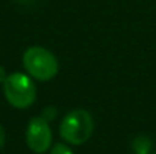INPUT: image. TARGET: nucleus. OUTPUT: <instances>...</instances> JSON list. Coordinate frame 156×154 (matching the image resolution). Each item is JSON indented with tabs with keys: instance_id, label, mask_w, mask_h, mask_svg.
<instances>
[{
	"instance_id": "1",
	"label": "nucleus",
	"mask_w": 156,
	"mask_h": 154,
	"mask_svg": "<svg viewBox=\"0 0 156 154\" xmlns=\"http://www.w3.org/2000/svg\"><path fill=\"white\" fill-rule=\"evenodd\" d=\"M94 130V121L90 112L83 109H76L68 112L59 125L61 138L71 144V145H82L85 144Z\"/></svg>"
},
{
	"instance_id": "2",
	"label": "nucleus",
	"mask_w": 156,
	"mask_h": 154,
	"mask_svg": "<svg viewBox=\"0 0 156 154\" xmlns=\"http://www.w3.org/2000/svg\"><path fill=\"white\" fill-rule=\"evenodd\" d=\"M23 67L27 74L37 80L47 82L59 71V62L50 50L32 46L23 54Z\"/></svg>"
},
{
	"instance_id": "3",
	"label": "nucleus",
	"mask_w": 156,
	"mask_h": 154,
	"mask_svg": "<svg viewBox=\"0 0 156 154\" xmlns=\"http://www.w3.org/2000/svg\"><path fill=\"white\" fill-rule=\"evenodd\" d=\"M3 92L8 103L15 109L30 107L37 98V86L23 73H12L3 82Z\"/></svg>"
},
{
	"instance_id": "4",
	"label": "nucleus",
	"mask_w": 156,
	"mask_h": 154,
	"mask_svg": "<svg viewBox=\"0 0 156 154\" xmlns=\"http://www.w3.org/2000/svg\"><path fill=\"white\" fill-rule=\"evenodd\" d=\"M26 144L34 153H46L52 144V130L49 121H46L43 116L32 118L26 128Z\"/></svg>"
},
{
	"instance_id": "5",
	"label": "nucleus",
	"mask_w": 156,
	"mask_h": 154,
	"mask_svg": "<svg viewBox=\"0 0 156 154\" xmlns=\"http://www.w3.org/2000/svg\"><path fill=\"white\" fill-rule=\"evenodd\" d=\"M152 147H153L152 139L147 138V136H143V135L136 136L132 141V150L135 154H150Z\"/></svg>"
},
{
	"instance_id": "6",
	"label": "nucleus",
	"mask_w": 156,
	"mask_h": 154,
	"mask_svg": "<svg viewBox=\"0 0 156 154\" xmlns=\"http://www.w3.org/2000/svg\"><path fill=\"white\" fill-rule=\"evenodd\" d=\"M50 154H73V151H71L70 147H67L64 144H56L50 150Z\"/></svg>"
},
{
	"instance_id": "7",
	"label": "nucleus",
	"mask_w": 156,
	"mask_h": 154,
	"mask_svg": "<svg viewBox=\"0 0 156 154\" xmlns=\"http://www.w3.org/2000/svg\"><path fill=\"white\" fill-rule=\"evenodd\" d=\"M56 109L53 107V106H49V107H46L44 110H43V118L46 119V121H52V119H55V116H56Z\"/></svg>"
},
{
	"instance_id": "8",
	"label": "nucleus",
	"mask_w": 156,
	"mask_h": 154,
	"mask_svg": "<svg viewBox=\"0 0 156 154\" xmlns=\"http://www.w3.org/2000/svg\"><path fill=\"white\" fill-rule=\"evenodd\" d=\"M6 77H8V76L5 74V68L0 65V83H2V85H3V82L6 80Z\"/></svg>"
},
{
	"instance_id": "9",
	"label": "nucleus",
	"mask_w": 156,
	"mask_h": 154,
	"mask_svg": "<svg viewBox=\"0 0 156 154\" xmlns=\"http://www.w3.org/2000/svg\"><path fill=\"white\" fill-rule=\"evenodd\" d=\"M3 144H5V130H3V127L0 125V148L3 147Z\"/></svg>"
},
{
	"instance_id": "10",
	"label": "nucleus",
	"mask_w": 156,
	"mask_h": 154,
	"mask_svg": "<svg viewBox=\"0 0 156 154\" xmlns=\"http://www.w3.org/2000/svg\"><path fill=\"white\" fill-rule=\"evenodd\" d=\"M18 2H20V3H30L32 0H18Z\"/></svg>"
},
{
	"instance_id": "11",
	"label": "nucleus",
	"mask_w": 156,
	"mask_h": 154,
	"mask_svg": "<svg viewBox=\"0 0 156 154\" xmlns=\"http://www.w3.org/2000/svg\"><path fill=\"white\" fill-rule=\"evenodd\" d=\"M153 154H156V153H153Z\"/></svg>"
}]
</instances>
